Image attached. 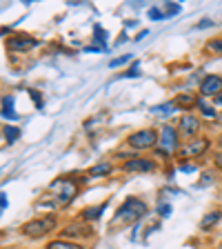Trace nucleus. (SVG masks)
I'll return each instance as SVG.
<instances>
[{"mask_svg": "<svg viewBox=\"0 0 222 249\" xmlns=\"http://www.w3.org/2000/svg\"><path fill=\"white\" fill-rule=\"evenodd\" d=\"M147 213V205L140 198H127V200L122 202L118 207V212H116L114 216V223H111V227H120V225H131L136 223V220H140V218Z\"/></svg>", "mask_w": 222, "mask_h": 249, "instance_id": "obj_1", "label": "nucleus"}, {"mask_svg": "<svg viewBox=\"0 0 222 249\" xmlns=\"http://www.w3.org/2000/svg\"><path fill=\"white\" fill-rule=\"evenodd\" d=\"M58 220L56 216H42V218H34L29 223H25L20 227V233L27 236V238H42L47 233H51L56 229Z\"/></svg>", "mask_w": 222, "mask_h": 249, "instance_id": "obj_2", "label": "nucleus"}, {"mask_svg": "<svg viewBox=\"0 0 222 249\" xmlns=\"http://www.w3.org/2000/svg\"><path fill=\"white\" fill-rule=\"evenodd\" d=\"M49 192H51L56 198H60L62 202H69L78 196L80 182L73 180V178H58V180H53L51 185H49Z\"/></svg>", "mask_w": 222, "mask_h": 249, "instance_id": "obj_3", "label": "nucleus"}, {"mask_svg": "<svg viewBox=\"0 0 222 249\" xmlns=\"http://www.w3.org/2000/svg\"><path fill=\"white\" fill-rule=\"evenodd\" d=\"M127 145L131 147V149H154L155 145H158V131L155 129H138L134 131V134L127 136Z\"/></svg>", "mask_w": 222, "mask_h": 249, "instance_id": "obj_4", "label": "nucleus"}, {"mask_svg": "<svg viewBox=\"0 0 222 249\" xmlns=\"http://www.w3.org/2000/svg\"><path fill=\"white\" fill-rule=\"evenodd\" d=\"M209 145H211V142H209L207 138L189 140L187 145H182L180 149H178V156H180V158H198V156H202L209 149Z\"/></svg>", "mask_w": 222, "mask_h": 249, "instance_id": "obj_5", "label": "nucleus"}, {"mask_svg": "<svg viewBox=\"0 0 222 249\" xmlns=\"http://www.w3.org/2000/svg\"><path fill=\"white\" fill-rule=\"evenodd\" d=\"M178 154V131L171 127V124H165L160 129V154Z\"/></svg>", "mask_w": 222, "mask_h": 249, "instance_id": "obj_6", "label": "nucleus"}, {"mask_svg": "<svg viewBox=\"0 0 222 249\" xmlns=\"http://www.w3.org/2000/svg\"><path fill=\"white\" fill-rule=\"evenodd\" d=\"M222 93V78L211 73L200 83V96L202 98H218Z\"/></svg>", "mask_w": 222, "mask_h": 249, "instance_id": "obj_7", "label": "nucleus"}, {"mask_svg": "<svg viewBox=\"0 0 222 249\" xmlns=\"http://www.w3.org/2000/svg\"><path fill=\"white\" fill-rule=\"evenodd\" d=\"M120 169L127 171V174H147V171L155 169V162L149 160V158H131V160L122 162Z\"/></svg>", "mask_w": 222, "mask_h": 249, "instance_id": "obj_8", "label": "nucleus"}, {"mask_svg": "<svg viewBox=\"0 0 222 249\" xmlns=\"http://www.w3.org/2000/svg\"><path fill=\"white\" fill-rule=\"evenodd\" d=\"M62 236L65 238H89L93 236V231L91 227H87L85 220H80V223H69L67 227H62Z\"/></svg>", "mask_w": 222, "mask_h": 249, "instance_id": "obj_9", "label": "nucleus"}, {"mask_svg": "<svg viewBox=\"0 0 222 249\" xmlns=\"http://www.w3.org/2000/svg\"><path fill=\"white\" fill-rule=\"evenodd\" d=\"M38 45L36 38L31 36H11L7 38V49L9 52H29V49H34V47Z\"/></svg>", "mask_w": 222, "mask_h": 249, "instance_id": "obj_10", "label": "nucleus"}, {"mask_svg": "<svg viewBox=\"0 0 222 249\" xmlns=\"http://www.w3.org/2000/svg\"><path fill=\"white\" fill-rule=\"evenodd\" d=\"M198 131H200V120H198L193 114L182 116L180 118V134L187 136V138H193V136H198Z\"/></svg>", "mask_w": 222, "mask_h": 249, "instance_id": "obj_11", "label": "nucleus"}, {"mask_svg": "<svg viewBox=\"0 0 222 249\" xmlns=\"http://www.w3.org/2000/svg\"><path fill=\"white\" fill-rule=\"evenodd\" d=\"M220 218H222V212H220V209H216V212H209L207 216L200 220V229H205V231L213 229L218 223H220Z\"/></svg>", "mask_w": 222, "mask_h": 249, "instance_id": "obj_12", "label": "nucleus"}, {"mask_svg": "<svg viewBox=\"0 0 222 249\" xmlns=\"http://www.w3.org/2000/svg\"><path fill=\"white\" fill-rule=\"evenodd\" d=\"M196 103H198V98L193 96V93H178L176 100H173V105H178V107H182V109L196 107Z\"/></svg>", "mask_w": 222, "mask_h": 249, "instance_id": "obj_13", "label": "nucleus"}, {"mask_svg": "<svg viewBox=\"0 0 222 249\" xmlns=\"http://www.w3.org/2000/svg\"><path fill=\"white\" fill-rule=\"evenodd\" d=\"M104 207H107V202H102V205H98V207H91V209H85L83 213H80V218H83L85 223H89V220H98L100 216H102Z\"/></svg>", "mask_w": 222, "mask_h": 249, "instance_id": "obj_14", "label": "nucleus"}, {"mask_svg": "<svg viewBox=\"0 0 222 249\" xmlns=\"http://www.w3.org/2000/svg\"><path fill=\"white\" fill-rule=\"evenodd\" d=\"M111 162H98V165H93L91 169H89V176L91 178H98V176H107V174H111Z\"/></svg>", "mask_w": 222, "mask_h": 249, "instance_id": "obj_15", "label": "nucleus"}, {"mask_svg": "<svg viewBox=\"0 0 222 249\" xmlns=\"http://www.w3.org/2000/svg\"><path fill=\"white\" fill-rule=\"evenodd\" d=\"M45 249H85V247L76 243H69V240H51V243H47Z\"/></svg>", "mask_w": 222, "mask_h": 249, "instance_id": "obj_16", "label": "nucleus"}, {"mask_svg": "<svg viewBox=\"0 0 222 249\" xmlns=\"http://www.w3.org/2000/svg\"><path fill=\"white\" fill-rule=\"evenodd\" d=\"M196 105H198V107H200V114L205 116V118H213V120H216L218 111L211 107V105H207V103H205V98H202V96H200V98H198V103H196Z\"/></svg>", "mask_w": 222, "mask_h": 249, "instance_id": "obj_17", "label": "nucleus"}, {"mask_svg": "<svg viewBox=\"0 0 222 249\" xmlns=\"http://www.w3.org/2000/svg\"><path fill=\"white\" fill-rule=\"evenodd\" d=\"M207 52H211L213 56H220V53H222V38L209 40V42H207Z\"/></svg>", "mask_w": 222, "mask_h": 249, "instance_id": "obj_18", "label": "nucleus"}, {"mask_svg": "<svg viewBox=\"0 0 222 249\" xmlns=\"http://www.w3.org/2000/svg\"><path fill=\"white\" fill-rule=\"evenodd\" d=\"M18 136H20V129H18V127H5V138H7V142H14Z\"/></svg>", "mask_w": 222, "mask_h": 249, "instance_id": "obj_19", "label": "nucleus"}, {"mask_svg": "<svg viewBox=\"0 0 222 249\" xmlns=\"http://www.w3.org/2000/svg\"><path fill=\"white\" fill-rule=\"evenodd\" d=\"M155 114H171L173 111V103H167V105H160V107H154Z\"/></svg>", "mask_w": 222, "mask_h": 249, "instance_id": "obj_20", "label": "nucleus"}, {"mask_svg": "<svg viewBox=\"0 0 222 249\" xmlns=\"http://www.w3.org/2000/svg\"><path fill=\"white\" fill-rule=\"evenodd\" d=\"M131 60V56H122V58H116V60L109 62V67H120V65H127Z\"/></svg>", "mask_w": 222, "mask_h": 249, "instance_id": "obj_21", "label": "nucleus"}, {"mask_svg": "<svg viewBox=\"0 0 222 249\" xmlns=\"http://www.w3.org/2000/svg\"><path fill=\"white\" fill-rule=\"evenodd\" d=\"M149 16L154 18V20H162V18H165V14H162L158 7H151V9H149Z\"/></svg>", "mask_w": 222, "mask_h": 249, "instance_id": "obj_22", "label": "nucleus"}, {"mask_svg": "<svg viewBox=\"0 0 222 249\" xmlns=\"http://www.w3.org/2000/svg\"><path fill=\"white\" fill-rule=\"evenodd\" d=\"M211 180H213V174H202V180H200V187H207V185H211Z\"/></svg>", "mask_w": 222, "mask_h": 249, "instance_id": "obj_23", "label": "nucleus"}, {"mask_svg": "<svg viewBox=\"0 0 222 249\" xmlns=\"http://www.w3.org/2000/svg\"><path fill=\"white\" fill-rule=\"evenodd\" d=\"M11 105H14V98H11V96H5V98H2V111H11Z\"/></svg>", "mask_w": 222, "mask_h": 249, "instance_id": "obj_24", "label": "nucleus"}, {"mask_svg": "<svg viewBox=\"0 0 222 249\" xmlns=\"http://www.w3.org/2000/svg\"><path fill=\"white\" fill-rule=\"evenodd\" d=\"M124 76H127V78H136V76H138V62H136L134 67H131V69H129V71L124 73Z\"/></svg>", "mask_w": 222, "mask_h": 249, "instance_id": "obj_25", "label": "nucleus"}, {"mask_svg": "<svg viewBox=\"0 0 222 249\" xmlns=\"http://www.w3.org/2000/svg\"><path fill=\"white\" fill-rule=\"evenodd\" d=\"M213 162H216L218 169H222V154H216V156H213Z\"/></svg>", "mask_w": 222, "mask_h": 249, "instance_id": "obj_26", "label": "nucleus"}, {"mask_svg": "<svg viewBox=\"0 0 222 249\" xmlns=\"http://www.w3.org/2000/svg\"><path fill=\"white\" fill-rule=\"evenodd\" d=\"M178 11H180L178 5H167V14H178Z\"/></svg>", "mask_w": 222, "mask_h": 249, "instance_id": "obj_27", "label": "nucleus"}, {"mask_svg": "<svg viewBox=\"0 0 222 249\" xmlns=\"http://www.w3.org/2000/svg\"><path fill=\"white\" fill-rule=\"evenodd\" d=\"M211 25H213V22L209 20V18H205V20H202L200 25H198V29H205V27H211Z\"/></svg>", "mask_w": 222, "mask_h": 249, "instance_id": "obj_28", "label": "nucleus"}, {"mask_svg": "<svg viewBox=\"0 0 222 249\" xmlns=\"http://www.w3.org/2000/svg\"><path fill=\"white\" fill-rule=\"evenodd\" d=\"M5 207H7V196L5 194H0V212H2Z\"/></svg>", "mask_w": 222, "mask_h": 249, "instance_id": "obj_29", "label": "nucleus"}, {"mask_svg": "<svg viewBox=\"0 0 222 249\" xmlns=\"http://www.w3.org/2000/svg\"><path fill=\"white\" fill-rule=\"evenodd\" d=\"M160 213H162V216H169V213H171V207H169V205H162V207H160Z\"/></svg>", "mask_w": 222, "mask_h": 249, "instance_id": "obj_30", "label": "nucleus"}, {"mask_svg": "<svg viewBox=\"0 0 222 249\" xmlns=\"http://www.w3.org/2000/svg\"><path fill=\"white\" fill-rule=\"evenodd\" d=\"M216 123H218V124H222V114H218V116H216Z\"/></svg>", "mask_w": 222, "mask_h": 249, "instance_id": "obj_31", "label": "nucleus"}, {"mask_svg": "<svg viewBox=\"0 0 222 249\" xmlns=\"http://www.w3.org/2000/svg\"><path fill=\"white\" fill-rule=\"evenodd\" d=\"M218 147L222 149V134H220V138H218Z\"/></svg>", "mask_w": 222, "mask_h": 249, "instance_id": "obj_32", "label": "nucleus"}, {"mask_svg": "<svg viewBox=\"0 0 222 249\" xmlns=\"http://www.w3.org/2000/svg\"><path fill=\"white\" fill-rule=\"evenodd\" d=\"M218 249H222V243H220V247H218Z\"/></svg>", "mask_w": 222, "mask_h": 249, "instance_id": "obj_33", "label": "nucleus"}]
</instances>
